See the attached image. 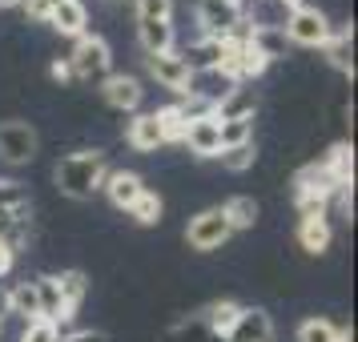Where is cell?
<instances>
[{
  "mask_svg": "<svg viewBox=\"0 0 358 342\" xmlns=\"http://www.w3.org/2000/svg\"><path fill=\"white\" fill-rule=\"evenodd\" d=\"M61 0H24L20 8L29 13V20H41V24H49V17H52V8H57Z\"/></svg>",
  "mask_w": 358,
  "mask_h": 342,
  "instance_id": "cell-31",
  "label": "cell"
},
{
  "mask_svg": "<svg viewBox=\"0 0 358 342\" xmlns=\"http://www.w3.org/2000/svg\"><path fill=\"white\" fill-rule=\"evenodd\" d=\"M222 165L229 173H245L254 165V141L250 145H234V149H222Z\"/></svg>",
  "mask_w": 358,
  "mask_h": 342,
  "instance_id": "cell-28",
  "label": "cell"
},
{
  "mask_svg": "<svg viewBox=\"0 0 358 342\" xmlns=\"http://www.w3.org/2000/svg\"><path fill=\"white\" fill-rule=\"evenodd\" d=\"M197 20H201V36H210V41H222V36L238 33L245 24L242 8L238 4H226V0H201L197 4Z\"/></svg>",
  "mask_w": 358,
  "mask_h": 342,
  "instance_id": "cell-7",
  "label": "cell"
},
{
  "mask_svg": "<svg viewBox=\"0 0 358 342\" xmlns=\"http://www.w3.org/2000/svg\"><path fill=\"white\" fill-rule=\"evenodd\" d=\"M181 145H189L194 157H222V133H217V117L206 113V117H194L185 125V137Z\"/></svg>",
  "mask_w": 358,
  "mask_h": 342,
  "instance_id": "cell-8",
  "label": "cell"
},
{
  "mask_svg": "<svg viewBox=\"0 0 358 342\" xmlns=\"http://www.w3.org/2000/svg\"><path fill=\"white\" fill-rule=\"evenodd\" d=\"M162 197L153 194V190H145V194L137 197V201H133V210H129V218L133 222H137V226H157V222H162Z\"/></svg>",
  "mask_w": 358,
  "mask_h": 342,
  "instance_id": "cell-25",
  "label": "cell"
},
{
  "mask_svg": "<svg viewBox=\"0 0 358 342\" xmlns=\"http://www.w3.org/2000/svg\"><path fill=\"white\" fill-rule=\"evenodd\" d=\"M13 262H17V250H13V245H8L4 238H0V278H4L8 270H13Z\"/></svg>",
  "mask_w": 358,
  "mask_h": 342,
  "instance_id": "cell-33",
  "label": "cell"
},
{
  "mask_svg": "<svg viewBox=\"0 0 358 342\" xmlns=\"http://www.w3.org/2000/svg\"><path fill=\"white\" fill-rule=\"evenodd\" d=\"M238 314H242V306H238V302H229V298H222V302L206 306V314H201V326H206V330H210L217 342H226L229 330H234V322H238Z\"/></svg>",
  "mask_w": 358,
  "mask_h": 342,
  "instance_id": "cell-16",
  "label": "cell"
},
{
  "mask_svg": "<svg viewBox=\"0 0 358 342\" xmlns=\"http://www.w3.org/2000/svg\"><path fill=\"white\" fill-rule=\"evenodd\" d=\"M298 342H342V330L330 318H306L298 322Z\"/></svg>",
  "mask_w": 358,
  "mask_h": 342,
  "instance_id": "cell-24",
  "label": "cell"
},
{
  "mask_svg": "<svg viewBox=\"0 0 358 342\" xmlns=\"http://www.w3.org/2000/svg\"><path fill=\"white\" fill-rule=\"evenodd\" d=\"M222 213H226L229 229H250L254 222H258V201L245 197V194H238V197H229L226 206H222Z\"/></svg>",
  "mask_w": 358,
  "mask_h": 342,
  "instance_id": "cell-23",
  "label": "cell"
},
{
  "mask_svg": "<svg viewBox=\"0 0 358 342\" xmlns=\"http://www.w3.org/2000/svg\"><path fill=\"white\" fill-rule=\"evenodd\" d=\"M57 290H61V302H65L69 314H77V306H81L85 294H89V278L81 270H65V274H57Z\"/></svg>",
  "mask_w": 358,
  "mask_h": 342,
  "instance_id": "cell-20",
  "label": "cell"
},
{
  "mask_svg": "<svg viewBox=\"0 0 358 342\" xmlns=\"http://www.w3.org/2000/svg\"><path fill=\"white\" fill-rule=\"evenodd\" d=\"M226 4H242V0H226Z\"/></svg>",
  "mask_w": 358,
  "mask_h": 342,
  "instance_id": "cell-38",
  "label": "cell"
},
{
  "mask_svg": "<svg viewBox=\"0 0 358 342\" xmlns=\"http://www.w3.org/2000/svg\"><path fill=\"white\" fill-rule=\"evenodd\" d=\"M217 133H222V149L250 145L254 141V117H217Z\"/></svg>",
  "mask_w": 358,
  "mask_h": 342,
  "instance_id": "cell-19",
  "label": "cell"
},
{
  "mask_svg": "<svg viewBox=\"0 0 358 342\" xmlns=\"http://www.w3.org/2000/svg\"><path fill=\"white\" fill-rule=\"evenodd\" d=\"M129 145L137 149V153H153V149L165 145V133H162V121H157V113H137L129 121Z\"/></svg>",
  "mask_w": 358,
  "mask_h": 342,
  "instance_id": "cell-13",
  "label": "cell"
},
{
  "mask_svg": "<svg viewBox=\"0 0 358 342\" xmlns=\"http://www.w3.org/2000/svg\"><path fill=\"white\" fill-rule=\"evenodd\" d=\"M20 342H61V330L52 322H45V318H36V322L24 326V339Z\"/></svg>",
  "mask_w": 358,
  "mask_h": 342,
  "instance_id": "cell-30",
  "label": "cell"
},
{
  "mask_svg": "<svg viewBox=\"0 0 358 342\" xmlns=\"http://www.w3.org/2000/svg\"><path fill=\"white\" fill-rule=\"evenodd\" d=\"M33 286H36V302H41V318H45V322L61 326V322H69V318H73V314L65 310V302H61V290H57V274L36 278Z\"/></svg>",
  "mask_w": 358,
  "mask_h": 342,
  "instance_id": "cell-14",
  "label": "cell"
},
{
  "mask_svg": "<svg viewBox=\"0 0 358 342\" xmlns=\"http://www.w3.org/2000/svg\"><path fill=\"white\" fill-rule=\"evenodd\" d=\"M137 41L145 52H169L173 49V20L137 17Z\"/></svg>",
  "mask_w": 358,
  "mask_h": 342,
  "instance_id": "cell-15",
  "label": "cell"
},
{
  "mask_svg": "<svg viewBox=\"0 0 358 342\" xmlns=\"http://www.w3.org/2000/svg\"><path fill=\"white\" fill-rule=\"evenodd\" d=\"M8 314V290H0V318Z\"/></svg>",
  "mask_w": 358,
  "mask_h": 342,
  "instance_id": "cell-35",
  "label": "cell"
},
{
  "mask_svg": "<svg viewBox=\"0 0 358 342\" xmlns=\"http://www.w3.org/2000/svg\"><path fill=\"white\" fill-rule=\"evenodd\" d=\"M226 342H274V322H270V314L258 310V306H242V314H238V322H234Z\"/></svg>",
  "mask_w": 358,
  "mask_h": 342,
  "instance_id": "cell-10",
  "label": "cell"
},
{
  "mask_svg": "<svg viewBox=\"0 0 358 342\" xmlns=\"http://www.w3.org/2000/svg\"><path fill=\"white\" fill-rule=\"evenodd\" d=\"M109 65H113V49L105 36L85 33L73 52H69V69H73V81H105L109 77Z\"/></svg>",
  "mask_w": 358,
  "mask_h": 342,
  "instance_id": "cell-2",
  "label": "cell"
},
{
  "mask_svg": "<svg viewBox=\"0 0 358 342\" xmlns=\"http://www.w3.org/2000/svg\"><path fill=\"white\" fill-rule=\"evenodd\" d=\"M105 194H109V201H113L117 210H133V201L145 194V181L137 178V173H129V169H113V173H105V185H101Z\"/></svg>",
  "mask_w": 358,
  "mask_h": 342,
  "instance_id": "cell-11",
  "label": "cell"
},
{
  "mask_svg": "<svg viewBox=\"0 0 358 342\" xmlns=\"http://www.w3.org/2000/svg\"><path fill=\"white\" fill-rule=\"evenodd\" d=\"M322 165L330 169V178L338 181L342 190L355 181V153H350V145H346V141H338V145L330 149V153L322 157Z\"/></svg>",
  "mask_w": 358,
  "mask_h": 342,
  "instance_id": "cell-21",
  "label": "cell"
},
{
  "mask_svg": "<svg viewBox=\"0 0 358 342\" xmlns=\"http://www.w3.org/2000/svg\"><path fill=\"white\" fill-rule=\"evenodd\" d=\"M282 36L294 41V45H302V49H322L326 41L334 36V29H330L326 13H318L314 4H298V8H290V17L282 24Z\"/></svg>",
  "mask_w": 358,
  "mask_h": 342,
  "instance_id": "cell-3",
  "label": "cell"
},
{
  "mask_svg": "<svg viewBox=\"0 0 358 342\" xmlns=\"http://www.w3.org/2000/svg\"><path fill=\"white\" fill-rule=\"evenodd\" d=\"M52 81H73V69H69V61H52Z\"/></svg>",
  "mask_w": 358,
  "mask_h": 342,
  "instance_id": "cell-34",
  "label": "cell"
},
{
  "mask_svg": "<svg viewBox=\"0 0 358 342\" xmlns=\"http://www.w3.org/2000/svg\"><path fill=\"white\" fill-rule=\"evenodd\" d=\"M8 314H20L24 322H36V318H41V302H36L33 282H17V286L8 290Z\"/></svg>",
  "mask_w": 358,
  "mask_h": 342,
  "instance_id": "cell-18",
  "label": "cell"
},
{
  "mask_svg": "<svg viewBox=\"0 0 358 342\" xmlns=\"http://www.w3.org/2000/svg\"><path fill=\"white\" fill-rule=\"evenodd\" d=\"M137 17H157V20H173V0H133Z\"/></svg>",
  "mask_w": 358,
  "mask_h": 342,
  "instance_id": "cell-29",
  "label": "cell"
},
{
  "mask_svg": "<svg viewBox=\"0 0 358 342\" xmlns=\"http://www.w3.org/2000/svg\"><path fill=\"white\" fill-rule=\"evenodd\" d=\"M330 238H334L330 218H302V222H298V245H302L306 254H326V250H330Z\"/></svg>",
  "mask_w": 358,
  "mask_h": 342,
  "instance_id": "cell-17",
  "label": "cell"
},
{
  "mask_svg": "<svg viewBox=\"0 0 358 342\" xmlns=\"http://www.w3.org/2000/svg\"><path fill=\"white\" fill-rule=\"evenodd\" d=\"M101 97L109 101L113 109H121V113H137V105H141V97H145V89H141V81L129 77V73H109V77L101 81Z\"/></svg>",
  "mask_w": 358,
  "mask_h": 342,
  "instance_id": "cell-9",
  "label": "cell"
},
{
  "mask_svg": "<svg viewBox=\"0 0 358 342\" xmlns=\"http://www.w3.org/2000/svg\"><path fill=\"white\" fill-rule=\"evenodd\" d=\"M105 4H133V0H105Z\"/></svg>",
  "mask_w": 358,
  "mask_h": 342,
  "instance_id": "cell-37",
  "label": "cell"
},
{
  "mask_svg": "<svg viewBox=\"0 0 358 342\" xmlns=\"http://www.w3.org/2000/svg\"><path fill=\"white\" fill-rule=\"evenodd\" d=\"M49 24L57 29L61 36H73V41H81L85 33H89V13H85L81 0H61L57 8H52Z\"/></svg>",
  "mask_w": 358,
  "mask_h": 342,
  "instance_id": "cell-12",
  "label": "cell"
},
{
  "mask_svg": "<svg viewBox=\"0 0 358 342\" xmlns=\"http://www.w3.org/2000/svg\"><path fill=\"white\" fill-rule=\"evenodd\" d=\"M350 41H355V33L350 29H342V33H334L330 41L322 45V52H326V61L334 69H342V73H350L355 77V57H350Z\"/></svg>",
  "mask_w": 358,
  "mask_h": 342,
  "instance_id": "cell-22",
  "label": "cell"
},
{
  "mask_svg": "<svg viewBox=\"0 0 358 342\" xmlns=\"http://www.w3.org/2000/svg\"><path fill=\"white\" fill-rule=\"evenodd\" d=\"M145 73L162 89H173V93H189V81H194V65L185 61V52L169 49V52H145Z\"/></svg>",
  "mask_w": 358,
  "mask_h": 342,
  "instance_id": "cell-4",
  "label": "cell"
},
{
  "mask_svg": "<svg viewBox=\"0 0 358 342\" xmlns=\"http://www.w3.org/2000/svg\"><path fill=\"white\" fill-rule=\"evenodd\" d=\"M61 342H109V334H101V330H73V334H61Z\"/></svg>",
  "mask_w": 358,
  "mask_h": 342,
  "instance_id": "cell-32",
  "label": "cell"
},
{
  "mask_svg": "<svg viewBox=\"0 0 358 342\" xmlns=\"http://www.w3.org/2000/svg\"><path fill=\"white\" fill-rule=\"evenodd\" d=\"M229 234V222L222 210H201L197 218H189V226H185V242L194 245V250H201V254H210V250H217V245L226 242Z\"/></svg>",
  "mask_w": 358,
  "mask_h": 342,
  "instance_id": "cell-6",
  "label": "cell"
},
{
  "mask_svg": "<svg viewBox=\"0 0 358 342\" xmlns=\"http://www.w3.org/2000/svg\"><path fill=\"white\" fill-rule=\"evenodd\" d=\"M105 173H109V162H105V153L101 149H81V153H69L57 162L52 169V178H57V190L73 201H85V197H93L105 185Z\"/></svg>",
  "mask_w": 358,
  "mask_h": 342,
  "instance_id": "cell-1",
  "label": "cell"
},
{
  "mask_svg": "<svg viewBox=\"0 0 358 342\" xmlns=\"http://www.w3.org/2000/svg\"><path fill=\"white\" fill-rule=\"evenodd\" d=\"M24 0H0V8H20Z\"/></svg>",
  "mask_w": 358,
  "mask_h": 342,
  "instance_id": "cell-36",
  "label": "cell"
},
{
  "mask_svg": "<svg viewBox=\"0 0 358 342\" xmlns=\"http://www.w3.org/2000/svg\"><path fill=\"white\" fill-rule=\"evenodd\" d=\"M157 121H162L165 145H169V141H181V137H185V125H189V121L178 113V105H169V109H157Z\"/></svg>",
  "mask_w": 358,
  "mask_h": 342,
  "instance_id": "cell-27",
  "label": "cell"
},
{
  "mask_svg": "<svg viewBox=\"0 0 358 342\" xmlns=\"http://www.w3.org/2000/svg\"><path fill=\"white\" fill-rule=\"evenodd\" d=\"M0 334H4V326H0Z\"/></svg>",
  "mask_w": 358,
  "mask_h": 342,
  "instance_id": "cell-39",
  "label": "cell"
},
{
  "mask_svg": "<svg viewBox=\"0 0 358 342\" xmlns=\"http://www.w3.org/2000/svg\"><path fill=\"white\" fill-rule=\"evenodd\" d=\"M270 69V57L258 49V41L254 36H245V49H242V81H250V77H262Z\"/></svg>",
  "mask_w": 358,
  "mask_h": 342,
  "instance_id": "cell-26",
  "label": "cell"
},
{
  "mask_svg": "<svg viewBox=\"0 0 358 342\" xmlns=\"http://www.w3.org/2000/svg\"><path fill=\"white\" fill-rule=\"evenodd\" d=\"M41 149V137L29 121H0V157L8 165H29Z\"/></svg>",
  "mask_w": 358,
  "mask_h": 342,
  "instance_id": "cell-5",
  "label": "cell"
}]
</instances>
